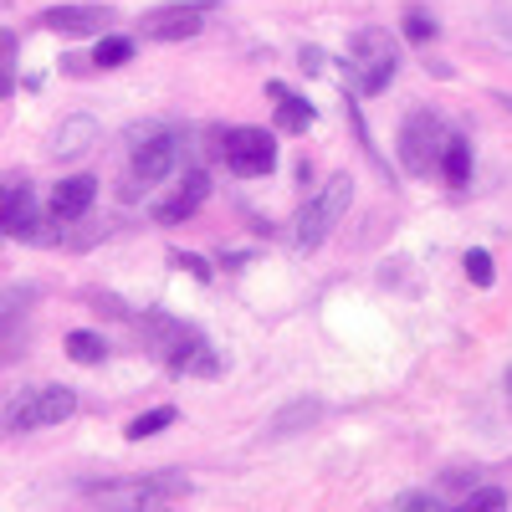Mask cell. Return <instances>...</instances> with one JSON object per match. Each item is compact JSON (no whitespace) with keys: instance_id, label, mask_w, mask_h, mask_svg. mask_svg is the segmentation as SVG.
Returning <instances> with one entry per match:
<instances>
[{"instance_id":"5bb4252c","label":"cell","mask_w":512,"mask_h":512,"mask_svg":"<svg viewBox=\"0 0 512 512\" xmlns=\"http://www.w3.org/2000/svg\"><path fill=\"white\" fill-rule=\"evenodd\" d=\"M98 144V123L88 113H72L57 123V134H52V154L57 159H77V154H88Z\"/></svg>"},{"instance_id":"5b68a950","label":"cell","mask_w":512,"mask_h":512,"mask_svg":"<svg viewBox=\"0 0 512 512\" xmlns=\"http://www.w3.org/2000/svg\"><path fill=\"white\" fill-rule=\"evenodd\" d=\"M221 154L231 164V175L262 180V175H272V164H277V139L267 134V128H231Z\"/></svg>"},{"instance_id":"83f0119b","label":"cell","mask_w":512,"mask_h":512,"mask_svg":"<svg viewBox=\"0 0 512 512\" xmlns=\"http://www.w3.org/2000/svg\"><path fill=\"white\" fill-rule=\"evenodd\" d=\"M507 395H512V369H507Z\"/></svg>"},{"instance_id":"ac0fdd59","label":"cell","mask_w":512,"mask_h":512,"mask_svg":"<svg viewBox=\"0 0 512 512\" xmlns=\"http://www.w3.org/2000/svg\"><path fill=\"white\" fill-rule=\"evenodd\" d=\"M164 425H175V405H154V410H144V415H134L128 420V441H149V436H159Z\"/></svg>"},{"instance_id":"7a4b0ae2","label":"cell","mask_w":512,"mask_h":512,"mask_svg":"<svg viewBox=\"0 0 512 512\" xmlns=\"http://www.w3.org/2000/svg\"><path fill=\"white\" fill-rule=\"evenodd\" d=\"M72 410H77V395L67 390V384H36V390H21V395L6 405L0 431L21 436V431H41V425H62Z\"/></svg>"},{"instance_id":"4316f807","label":"cell","mask_w":512,"mask_h":512,"mask_svg":"<svg viewBox=\"0 0 512 512\" xmlns=\"http://www.w3.org/2000/svg\"><path fill=\"white\" fill-rule=\"evenodd\" d=\"M395 507H431L436 512V492H400Z\"/></svg>"},{"instance_id":"3957f363","label":"cell","mask_w":512,"mask_h":512,"mask_svg":"<svg viewBox=\"0 0 512 512\" xmlns=\"http://www.w3.org/2000/svg\"><path fill=\"white\" fill-rule=\"evenodd\" d=\"M349 200H354V180L349 175H333L303 210H297V246L303 251H313V246H323L328 241V231L344 221V210H349Z\"/></svg>"},{"instance_id":"4fadbf2b","label":"cell","mask_w":512,"mask_h":512,"mask_svg":"<svg viewBox=\"0 0 512 512\" xmlns=\"http://www.w3.org/2000/svg\"><path fill=\"white\" fill-rule=\"evenodd\" d=\"M205 195H210V180H205L200 169H195V175H185V185H180L175 195H169L159 210H154V216H159V226H180V221H190L195 210L205 205Z\"/></svg>"},{"instance_id":"ffe728a7","label":"cell","mask_w":512,"mask_h":512,"mask_svg":"<svg viewBox=\"0 0 512 512\" xmlns=\"http://www.w3.org/2000/svg\"><path fill=\"white\" fill-rule=\"evenodd\" d=\"M31 303H36V287H31V282H26V287H6V292H0V328L16 323Z\"/></svg>"},{"instance_id":"30bf717a","label":"cell","mask_w":512,"mask_h":512,"mask_svg":"<svg viewBox=\"0 0 512 512\" xmlns=\"http://www.w3.org/2000/svg\"><path fill=\"white\" fill-rule=\"evenodd\" d=\"M113 21L108 6H52V11H41V26L57 31V36H103Z\"/></svg>"},{"instance_id":"9c48e42d","label":"cell","mask_w":512,"mask_h":512,"mask_svg":"<svg viewBox=\"0 0 512 512\" xmlns=\"http://www.w3.org/2000/svg\"><path fill=\"white\" fill-rule=\"evenodd\" d=\"M139 139L144 144H134V185H128V190L159 185L169 169H175V159H180V139L175 134H154V128H144Z\"/></svg>"},{"instance_id":"44dd1931","label":"cell","mask_w":512,"mask_h":512,"mask_svg":"<svg viewBox=\"0 0 512 512\" xmlns=\"http://www.w3.org/2000/svg\"><path fill=\"white\" fill-rule=\"evenodd\" d=\"M16 93V36L0 31V98Z\"/></svg>"},{"instance_id":"2e32d148","label":"cell","mask_w":512,"mask_h":512,"mask_svg":"<svg viewBox=\"0 0 512 512\" xmlns=\"http://www.w3.org/2000/svg\"><path fill=\"white\" fill-rule=\"evenodd\" d=\"M67 359L72 364H103L108 359V344H103V333H88V328H72L67 333Z\"/></svg>"},{"instance_id":"484cf974","label":"cell","mask_w":512,"mask_h":512,"mask_svg":"<svg viewBox=\"0 0 512 512\" xmlns=\"http://www.w3.org/2000/svg\"><path fill=\"white\" fill-rule=\"evenodd\" d=\"M313 415H318V405H297V410L277 415V420H272V436H287V425H297V420H313Z\"/></svg>"},{"instance_id":"f1b7e54d","label":"cell","mask_w":512,"mask_h":512,"mask_svg":"<svg viewBox=\"0 0 512 512\" xmlns=\"http://www.w3.org/2000/svg\"><path fill=\"white\" fill-rule=\"evenodd\" d=\"M507 108H512V98H507Z\"/></svg>"},{"instance_id":"6da1fadb","label":"cell","mask_w":512,"mask_h":512,"mask_svg":"<svg viewBox=\"0 0 512 512\" xmlns=\"http://www.w3.org/2000/svg\"><path fill=\"white\" fill-rule=\"evenodd\" d=\"M395 72H400V47L384 26H364L349 36V77L359 93H384Z\"/></svg>"},{"instance_id":"cb8c5ba5","label":"cell","mask_w":512,"mask_h":512,"mask_svg":"<svg viewBox=\"0 0 512 512\" xmlns=\"http://www.w3.org/2000/svg\"><path fill=\"white\" fill-rule=\"evenodd\" d=\"M169 262H175L180 272H190L195 282H210V262H205V256H195V251H169Z\"/></svg>"},{"instance_id":"8fae6325","label":"cell","mask_w":512,"mask_h":512,"mask_svg":"<svg viewBox=\"0 0 512 512\" xmlns=\"http://www.w3.org/2000/svg\"><path fill=\"white\" fill-rule=\"evenodd\" d=\"M164 359H169V369H180V374H216L221 369L216 354H210V344L195 328H180V338L164 349Z\"/></svg>"},{"instance_id":"d4e9b609","label":"cell","mask_w":512,"mask_h":512,"mask_svg":"<svg viewBox=\"0 0 512 512\" xmlns=\"http://www.w3.org/2000/svg\"><path fill=\"white\" fill-rule=\"evenodd\" d=\"M461 507H466V512H477V507H507V492H502V487H482V492H466V497H461Z\"/></svg>"},{"instance_id":"7402d4cb","label":"cell","mask_w":512,"mask_h":512,"mask_svg":"<svg viewBox=\"0 0 512 512\" xmlns=\"http://www.w3.org/2000/svg\"><path fill=\"white\" fill-rule=\"evenodd\" d=\"M405 36L415 41V47H425V41L436 36V16L425 6H405Z\"/></svg>"},{"instance_id":"9a60e30c","label":"cell","mask_w":512,"mask_h":512,"mask_svg":"<svg viewBox=\"0 0 512 512\" xmlns=\"http://www.w3.org/2000/svg\"><path fill=\"white\" fill-rule=\"evenodd\" d=\"M267 93L277 98V128H282V134H308V128H313V103L287 93L282 82H267Z\"/></svg>"},{"instance_id":"603a6c76","label":"cell","mask_w":512,"mask_h":512,"mask_svg":"<svg viewBox=\"0 0 512 512\" xmlns=\"http://www.w3.org/2000/svg\"><path fill=\"white\" fill-rule=\"evenodd\" d=\"M461 267H466V277H472L477 287H492V277H497V272H492V256H487L482 246H477V251H466V256H461Z\"/></svg>"},{"instance_id":"ba28073f","label":"cell","mask_w":512,"mask_h":512,"mask_svg":"<svg viewBox=\"0 0 512 512\" xmlns=\"http://www.w3.org/2000/svg\"><path fill=\"white\" fill-rule=\"evenodd\" d=\"M36 195L26 185V175H6L0 180V236H16V241H41L36 231Z\"/></svg>"},{"instance_id":"d6986e66","label":"cell","mask_w":512,"mask_h":512,"mask_svg":"<svg viewBox=\"0 0 512 512\" xmlns=\"http://www.w3.org/2000/svg\"><path fill=\"white\" fill-rule=\"evenodd\" d=\"M123 62H134V41L128 36H98V57H93V67H123Z\"/></svg>"},{"instance_id":"52a82bcc","label":"cell","mask_w":512,"mask_h":512,"mask_svg":"<svg viewBox=\"0 0 512 512\" xmlns=\"http://www.w3.org/2000/svg\"><path fill=\"white\" fill-rule=\"evenodd\" d=\"M88 497H118V502H169L185 497L190 482L180 472H154V477H134V482H82Z\"/></svg>"},{"instance_id":"7c38bea8","label":"cell","mask_w":512,"mask_h":512,"mask_svg":"<svg viewBox=\"0 0 512 512\" xmlns=\"http://www.w3.org/2000/svg\"><path fill=\"white\" fill-rule=\"evenodd\" d=\"M93 200H98V180L93 175H72V180H62L52 190V216L57 221H77V216L93 210Z\"/></svg>"},{"instance_id":"277c9868","label":"cell","mask_w":512,"mask_h":512,"mask_svg":"<svg viewBox=\"0 0 512 512\" xmlns=\"http://www.w3.org/2000/svg\"><path fill=\"white\" fill-rule=\"evenodd\" d=\"M446 123L436 113H410L405 128H400V164L410 169V175H431V169H441V149H446Z\"/></svg>"},{"instance_id":"8992f818","label":"cell","mask_w":512,"mask_h":512,"mask_svg":"<svg viewBox=\"0 0 512 512\" xmlns=\"http://www.w3.org/2000/svg\"><path fill=\"white\" fill-rule=\"evenodd\" d=\"M216 11H221V0H180V6H159V11L144 16V36L149 41H185Z\"/></svg>"},{"instance_id":"e0dca14e","label":"cell","mask_w":512,"mask_h":512,"mask_svg":"<svg viewBox=\"0 0 512 512\" xmlns=\"http://www.w3.org/2000/svg\"><path fill=\"white\" fill-rule=\"evenodd\" d=\"M441 175H446V185H466V180H472V144H466V139H446Z\"/></svg>"}]
</instances>
